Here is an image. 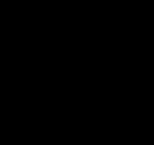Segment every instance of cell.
Returning <instances> with one entry per match:
<instances>
[]
</instances>
